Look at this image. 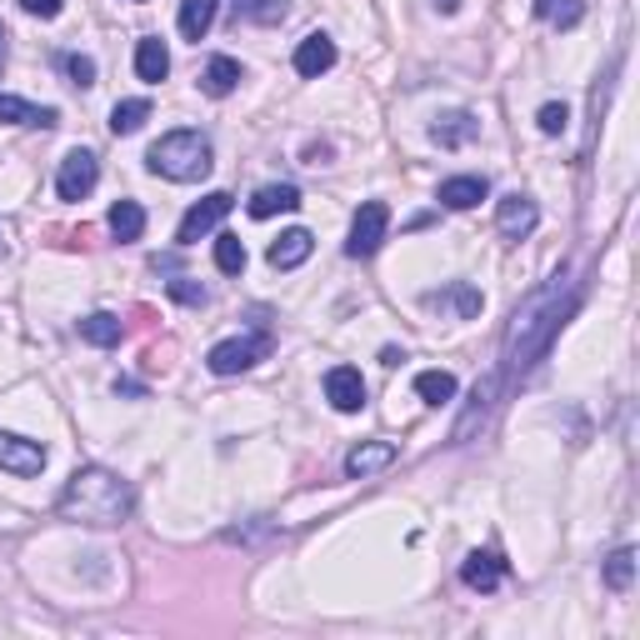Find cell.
I'll return each instance as SVG.
<instances>
[{
	"mask_svg": "<svg viewBox=\"0 0 640 640\" xmlns=\"http://www.w3.org/2000/svg\"><path fill=\"white\" fill-rule=\"evenodd\" d=\"M570 306H576V290H570L566 270H560L550 286H540L536 296L516 310V320H510V330H506V366H510V376H526V370L536 366V356L550 346V336H556L560 320L570 316Z\"/></svg>",
	"mask_w": 640,
	"mask_h": 640,
	"instance_id": "1",
	"label": "cell"
},
{
	"mask_svg": "<svg viewBox=\"0 0 640 640\" xmlns=\"http://www.w3.org/2000/svg\"><path fill=\"white\" fill-rule=\"evenodd\" d=\"M130 510H136V486L106 466H80L56 500V516L76 526H120Z\"/></svg>",
	"mask_w": 640,
	"mask_h": 640,
	"instance_id": "2",
	"label": "cell"
},
{
	"mask_svg": "<svg viewBox=\"0 0 640 640\" xmlns=\"http://www.w3.org/2000/svg\"><path fill=\"white\" fill-rule=\"evenodd\" d=\"M146 166L156 170V176L190 186V180H206L216 160H210V140L200 136V130H170V136H160L156 146L146 150Z\"/></svg>",
	"mask_w": 640,
	"mask_h": 640,
	"instance_id": "3",
	"label": "cell"
},
{
	"mask_svg": "<svg viewBox=\"0 0 640 640\" xmlns=\"http://www.w3.org/2000/svg\"><path fill=\"white\" fill-rule=\"evenodd\" d=\"M386 230H390V206L386 200H366L350 220V236H346V256L350 260H370L380 246H386Z\"/></svg>",
	"mask_w": 640,
	"mask_h": 640,
	"instance_id": "4",
	"label": "cell"
},
{
	"mask_svg": "<svg viewBox=\"0 0 640 640\" xmlns=\"http://www.w3.org/2000/svg\"><path fill=\"white\" fill-rule=\"evenodd\" d=\"M270 350V336L260 330V336H236V340H220V346H210L206 366L216 370V376H240V370H250L260 356Z\"/></svg>",
	"mask_w": 640,
	"mask_h": 640,
	"instance_id": "5",
	"label": "cell"
},
{
	"mask_svg": "<svg viewBox=\"0 0 640 640\" xmlns=\"http://www.w3.org/2000/svg\"><path fill=\"white\" fill-rule=\"evenodd\" d=\"M230 206H236V196H226V190H210L206 200H196V206L180 216V230H176V240L180 246H196L200 236H210V230L220 226V220L230 216Z\"/></svg>",
	"mask_w": 640,
	"mask_h": 640,
	"instance_id": "6",
	"label": "cell"
},
{
	"mask_svg": "<svg viewBox=\"0 0 640 640\" xmlns=\"http://www.w3.org/2000/svg\"><path fill=\"white\" fill-rule=\"evenodd\" d=\"M96 186H100V160L90 156V150H70V156L60 160V170H56L60 200H86Z\"/></svg>",
	"mask_w": 640,
	"mask_h": 640,
	"instance_id": "7",
	"label": "cell"
},
{
	"mask_svg": "<svg viewBox=\"0 0 640 640\" xmlns=\"http://www.w3.org/2000/svg\"><path fill=\"white\" fill-rule=\"evenodd\" d=\"M46 446L40 440H26V436H16V430H0V470H10V476H40L46 470Z\"/></svg>",
	"mask_w": 640,
	"mask_h": 640,
	"instance_id": "8",
	"label": "cell"
},
{
	"mask_svg": "<svg viewBox=\"0 0 640 640\" xmlns=\"http://www.w3.org/2000/svg\"><path fill=\"white\" fill-rule=\"evenodd\" d=\"M496 226H500V236H506V240H526L530 230L540 226V210H536V200H530V196H520V190H510V196H500V200H496Z\"/></svg>",
	"mask_w": 640,
	"mask_h": 640,
	"instance_id": "9",
	"label": "cell"
},
{
	"mask_svg": "<svg viewBox=\"0 0 640 640\" xmlns=\"http://www.w3.org/2000/svg\"><path fill=\"white\" fill-rule=\"evenodd\" d=\"M326 400L340 410V416H356L366 406V380H360L356 366H330L326 370Z\"/></svg>",
	"mask_w": 640,
	"mask_h": 640,
	"instance_id": "10",
	"label": "cell"
},
{
	"mask_svg": "<svg viewBox=\"0 0 640 640\" xmlns=\"http://www.w3.org/2000/svg\"><path fill=\"white\" fill-rule=\"evenodd\" d=\"M330 66H336V40H330L326 30H310V36L296 46V76L316 80V76H326Z\"/></svg>",
	"mask_w": 640,
	"mask_h": 640,
	"instance_id": "11",
	"label": "cell"
},
{
	"mask_svg": "<svg viewBox=\"0 0 640 640\" xmlns=\"http://www.w3.org/2000/svg\"><path fill=\"white\" fill-rule=\"evenodd\" d=\"M460 580L486 596V590H496L500 580H506V560H500L496 550H470V556L460 560Z\"/></svg>",
	"mask_w": 640,
	"mask_h": 640,
	"instance_id": "12",
	"label": "cell"
},
{
	"mask_svg": "<svg viewBox=\"0 0 640 640\" xmlns=\"http://www.w3.org/2000/svg\"><path fill=\"white\" fill-rule=\"evenodd\" d=\"M310 250H316V236L296 226V230H286V236L270 240L266 260H270L276 270H296V266H306V260H310Z\"/></svg>",
	"mask_w": 640,
	"mask_h": 640,
	"instance_id": "13",
	"label": "cell"
},
{
	"mask_svg": "<svg viewBox=\"0 0 640 640\" xmlns=\"http://www.w3.org/2000/svg\"><path fill=\"white\" fill-rule=\"evenodd\" d=\"M56 120H60L56 106H30V100L6 96V90H0V126H36V130H50Z\"/></svg>",
	"mask_w": 640,
	"mask_h": 640,
	"instance_id": "14",
	"label": "cell"
},
{
	"mask_svg": "<svg viewBox=\"0 0 640 640\" xmlns=\"http://www.w3.org/2000/svg\"><path fill=\"white\" fill-rule=\"evenodd\" d=\"M476 136H480V120L470 116V110H450V116H440L436 126H430V140H436L440 150H460Z\"/></svg>",
	"mask_w": 640,
	"mask_h": 640,
	"instance_id": "15",
	"label": "cell"
},
{
	"mask_svg": "<svg viewBox=\"0 0 640 640\" xmlns=\"http://www.w3.org/2000/svg\"><path fill=\"white\" fill-rule=\"evenodd\" d=\"M136 76L146 80V86H160V80L170 76V50L160 36H140L136 40Z\"/></svg>",
	"mask_w": 640,
	"mask_h": 640,
	"instance_id": "16",
	"label": "cell"
},
{
	"mask_svg": "<svg viewBox=\"0 0 640 640\" xmlns=\"http://www.w3.org/2000/svg\"><path fill=\"white\" fill-rule=\"evenodd\" d=\"M486 196H490L486 176H450V180H440V206H450V210H476Z\"/></svg>",
	"mask_w": 640,
	"mask_h": 640,
	"instance_id": "17",
	"label": "cell"
},
{
	"mask_svg": "<svg viewBox=\"0 0 640 640\" xmlns=\"http://www.w3.org/2000/svg\"><path fill=\"white\" fill-rule=\"evenodd\" d=\"M246 210L256 220H270V216H280V210H300V190L286 186V180H280V186H260L256 196L246 200Z\"/></svg>",
	"mask_w": 640,
	"mask_h": 640,
	"instance_id": "18",
	"label": "cell"
},
{
	"mask_svg": "<svg viewBox=\"0 0 640 640\" xmlns=\"http://www.w3.org/2000/svg\"><path fill=\"white\" fill-rule=\"evenodd\" d=\"M390 460H396V446H390V440H366V446H356L346 456V476L366 480V476H376V470H386Z\"/></svg>",
	"mask_w": 640,
	"mask_h": 640,
	"instance_id": "19",
	"label": "cell"
},
{
	"mask_svg": "<svg viewBox=\"0 0 640 640\" xmlns=\"http://www.w3.org/2000/svg\"><path fill=\"white\" fill-rule=\"evenodd\" d=\"M236 86H240V60L210 56L206 60V76H200V90H206V96H216V100H226Z\"/></svg>",
	"mask_w": 640,
	"mask_h": 640,
	"instance_id": "20",
	"label": "cell"
},
{
	"mask_svg": "<svg viewBox=\"0 0 640 640\" xmlns=\"http://www.w3.org/2000/svg\"><path fill=\"white\" fill-rule=\"evenodd\" d=\"M426 306H450L460 320H470V316H480V290L456 280V286H446V290H426Z\"/></svg>",
	"mask_w": 640,
	"mask_h": 640,
	"instance_id": "21",
	"label": "cell"
},
{
	"mask_svg": "<svg viewBox=\"0 0 640 640\" xmlns=\"http://www.w3.org/2000/svg\"><path fill=\"white\" fill-rule=\"evenodd\" d=\"M106 226H110L116 240H140L146 236V210H140V200H116L110 216H106Z\"/></svg>",
	"mask_w": 640,
	"mask_h": 640,
	"instance_id": "22",
	"label": "cell"
},
{
	"mask_svg": "<svg viewBox=\"0 0 640 640\" xmlns=\"http://www.w3.org/2000/svg\"><path fill=\"white\" fill-rule=\"evenodd\" d=\"M216 10H220V0H180V36L200 40L216 26Z\"/></svg>",
	"mask_w": 640,
	"mask_h": 640,
	"instance_id": "23",
	"label": "cell"
},
{
	"mask_svg": "<svg viewBox=\"0 0 640 640\" xmlns=\"http://www.w3.org/2000/svg\"><path fill=\"white\" fill-rule=\"evenodd\" d=\"M416 396L426 400V406H446V400H456V376H450V370H420Z\"/></svg>",
	"mask_w": 640,
	"mask_h": 640,
	"instance_id": "24",
	"label": "cell"
},
{
	"mask_svg": "<svg viewBox=\"0 0 640 640\" xmlns=\"http://www.w3.org/2000/svg\"><path fill=\"white\" fill-rule=\"evenodd\" d=\"M536 16L550 20L556 30H576L586 20V0H536Z\"/></svg>",
	"mask_w": 640,
	"mask_h": 640,
	"instance_id": "25",
	"label": "cell"
},
{
	"mask_svg": "<svg viewBox=\"0 0 640 640\" xmlns=\"http://www.w3.org/2000/svg\"><path fill=\"white\" fill-rule=\"evenodd\" d=\"M80 340H90V346H120V316H110V310H96V316L80 320Z\"/></svg>",
	"mask_w": 640,
	"mask_h": 640,
	"instance_id": "26",
	"label": "cell"
},
{
	"mask_svg": "<svg viewBox=\"0 0 640 640\" xmlns=\"http://www.w3.org/2000/svg\"><path fill=\"white\" fill-rule=\"evenodd\" d=\"M146 120H150V100H120L110 110V136H136Z\"/></svg>",
	"mask_w": 640,
	"mask_h": 640,
	"instance_id": "27",
	"label": "cell"
},
{
	"mask_svg": "<svg viewBox=\"0 0 640 640\" xmlns=\"http://www.w3.org/2000/svg\"><path fill=\"white\" fill-rule=\"evenodd\" d=\"M236 6V16L256 20V26H276V20H286V0H230Z\"/></svg>",
	"mask_w": 640,
	"mask_h": 640,
	"instance_id": "28",
	"label": "cell"
},
{
	"mask_svg": "<svg viewBox=\"0 0 640 640\" xmlns=\"http://www.w3.org/2000/svg\"><path fill=\"white\" fill-rule=\"evenodd\" d=\"M630 580H636V550L620 546L616 556L606 560V586H610V590H626Z\"/></svg>",
	"mask_w": 640,
	"mask_h": 640,
	"instance_id": "29",
	"label": "cell"
},
{
	"mask_svg": "<svg viewBox=\"0 0 640 640\" xmlns=\"http://www.w3.org/2000/svg\"><path fill=\"white\" fill-rule=\"evenodd\" d=\"M216 270H226V276H240V270H246V246H240V236H216Z\"/></svg>",
	"mask_w": 640,
	"mask_h": 640,
	"instance_id": "30",
	"label": "cell"
},
{
	"mask_svg": "<svg viewBox=\"0 0 640 640\" xmlns=\"http://www.w3.org/2000/svg\"><path fill=\"white\" fill-rule=\"evenodd\" d=\"M536 126H540V136H560V130L570 126V106H566V100H550V106H540Z\"/></svg>",
	"mask_w": 640,
	"mask_h": 640,
	"instance_id": "31",
	"label": "cell"
},
{
	"mask_svg": "<svg viewBox=\"0 0 640 640\" xmlns=\"http://www.w3.org/2000/svg\"><path fill=\"white\" fill-rule=\"evenodd\" d=\"M166 290H170V300H180V306H206V300H210V290L200 286V280H186V276L170 280Z\"/></svg>",
	"mask_w": 640,
	"mask_h": 640,
	"instance_id": "32",
	"label": "cell"
},
{
	"mask_svg": "<svg viewBox=\"0 0 640 640\" xmlns=\"http://www.w3.org/2000/svg\"><path fill=\"white\" fill-rule=\"evenodd\" d=\"M66 70H70V80H76L80 90H90V86H96V60H90V56H80V50H76V56H66Z\"/></svg>",
	"mask_w": 640,
	"mask_h": 640,
	"instance_id": "33",
	"label": "cell"
},
{
	"mask_svg": "<svg viewBox=\"0 0 640 640\" xmlns=\"http://www.w3.org/2000/svg\"><path fill=\"white\" fill-rule=\"evenodd\" d=\"M20 10H26V16H40V20H56L60 10H66V0H20Z\"/></svg>",
	"mask_w": 640,
	"mask_h": 640,
	"instance_id": "34",
	"label": "cell"
},
{
	"mask_svg": "<svg viewBox=\"0 0 640 640\" xmlns=\"http://www.w3.org/2000/svg\"><path fill=\"white\" fill-rule=\"evenodd\" d=\"M436 6H440V16H456V10H460V0H436Z\"/></svg>",
	"mask_w": 640,
	"mask_h": 640,
	"instance_id": "35",
	"label": "cell"
},
{
	"mask_svg": "<svg viewBox=\"0 0 640 640\" xmlns=\"http://www.w3.org/2000/svg\"><path fill=\"white\" fill-rule=\"evenodd\" d=\"M0 66H6V26H0Z\"/></svg>",
	"mask_w": 640,
	"mask_h": 640,
	"instance_id": "36",
	"label": "cell"
},
{
	"mask_svg": "<svg viewBox=\"0 0 640 640\" xmlns=\"http://www.w3.org/2000/svg\"><path fill=\"white\" fill-rule=\"evenodd\" d=\"M0 246H6V236H0Z\"/></svg>",
	"mask_w": 640,
	"mask_h": 640,
	"instance_id": "37",
	"label": "cell"
}]
</instances>
